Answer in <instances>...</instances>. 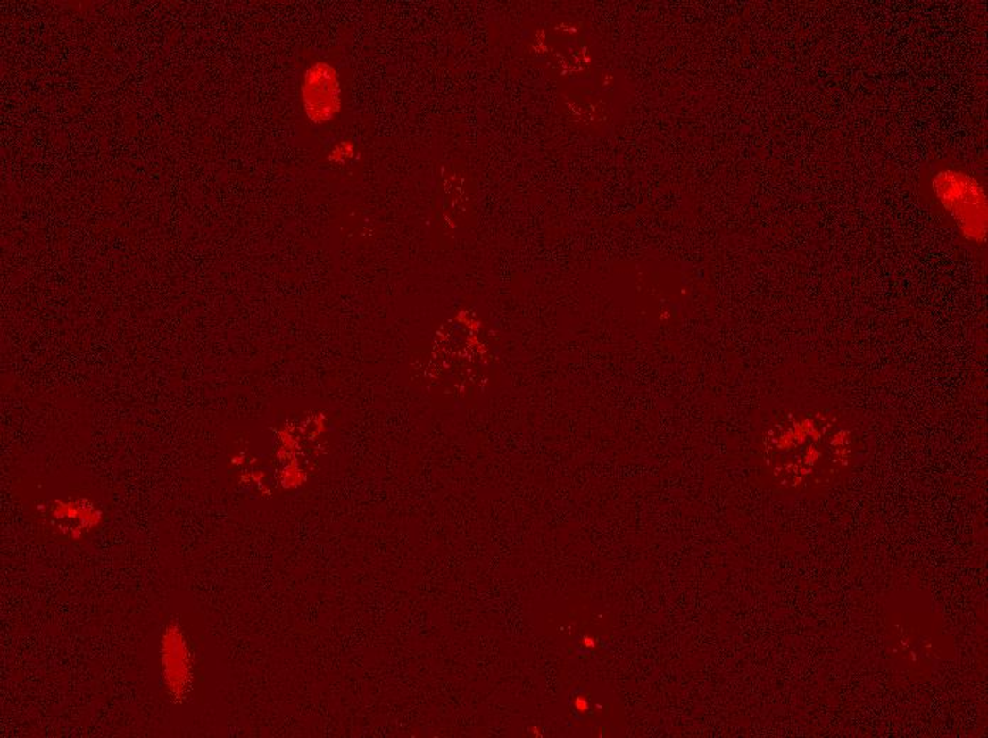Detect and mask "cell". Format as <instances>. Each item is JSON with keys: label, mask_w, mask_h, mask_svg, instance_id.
<instances>
[{"label": "cell", "mask_w": 988, "mask_h": 738, "mask_svg": "<svg viewBox=\"0 0 988 738\" xmlns=\"http://www.w3.org/2000/svg\"><path fill=\"white\" fill-rule=\"evenodd\" d=\"M585 645L594 646V641H591V639H585Z\"/></svg>", "instance_id": "cell-4"}, {"label": "cell", "mask_w": 988, "mask_h": 738, "mask_svg": "<svg viewBox=\"0 0 988 738\" xmlns=\"http://www.w3.org/2000/svg\"><path fill=\"white\" fill-rule=\"evenodd\" d=\"M853 439L845 423L826 412H788L766 437L767 463L790 490L826 487L852 463Z\"/></svg>", "instance_id": "cell-1"}, {"label": "cell", "mask_w": 988, "mask_h": 738, "mask_svg": "<svg viewBox=\"0 0 988 738\" xmlns=\"http://www.w3.org/2000/svg\"><path fill=\"white\" fill-rule=\"evenodd\" d=\"M932 187L961 235L973 242H985L987 195L983 185L971 175L944 170L934 177Z\"/></svg>", "instance_id": "cell-2"}, {"label": "cell", "mask_w": 988, "mask_h": 738, "mask_svg": "<svg viewBox=\"0 0 988 738\" xmlns=\"http://www.w3.org/2000/svg\"><path fill=\"white\" fill-rule=\"evenodd\" d=\"M576 706L579 711H585L586 709H588V704H586L585 699H581V697H579V699H577Z\"/></svg>", "instance_id": "cell-3"}]
</instances>
